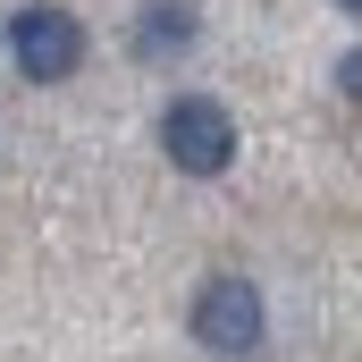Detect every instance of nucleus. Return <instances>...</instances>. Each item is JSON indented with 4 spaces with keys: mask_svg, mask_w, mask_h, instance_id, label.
Masks as SVG:
<instances>
[{
    "mask_svg": "<svg viewBox=\"0 0 362 362\" xmlns=\"http://www.w3.org/2000/svg\"><path fill=\"white\" fill-rule=\"evenodd\" d=\"M194 346L219 362H253L270 346V303H262V286L253 278H211L202 295H194Z\"/></svg>",
    "mask_w": 362,
    "mask_h": 362,
    "instance_id": "f257e3e1",
    "label": "nucleus"
},
{
    "mask_svg": "<svg viewBox=\"0 0 362 362\" xmlns=\"http://www.w3.org/2000/svg\"><path fill=\"white\" fill-rule=\"evenodd\" d=\"M0 42H8V59H17L25 85H68V76L85 68V17H76V8H51V0L17 8V17L0 25Z\"/></svg>",
    "mask_w": 362,
    "mask_h": 362,
    "instance_id": "f03ea898",
    "label": "nucleus"
},
{
    "mask_svg": "<svg viewBox=\"0 0 362 362\" xmlns=\"http://www.w3.org/2000/svg\"><path fill=\"white\" fill-rule=\"evenodd\" d=\"M160 152L177 160L185 177H219V169L236 160V118H228V101L177 93V101L160 110Z\"/></svg>",
    "mask_w": 362,
    "mask_h": 362,
    "instance_id": "7ed1b4c3",
    "label": "nucleus"
},
{
    "mask_svg": "<svg viewBox=\"0 0 362 362\" xmlns=\"http://www.w3.org/2000/svg\"><path fill=\"white\" fill-rule=\"evenodd\" d=\"M185 42H194V8H185V0H152V8L135 17V59L160 68V59H177Z\"/></svg>",
    "mask_w": 362,
    "mask_h": 362,
    "instance_id": "20e7f679",
    "label": "nucleus"
},
{
    "mask_svg": "<svg viewBox=\"0 0 362 362\" xmlns=\"http://www.w3.org/2000/svg\"><path fill=\"white\" fill-rule=\"evenodd\" d=\"M337 8H346V17H354V8H362V0H337Z\"/></svg>",
    "mask_w": 362,
    "mask_h": 362,
    "instance_id": "39448f33",
    "label": "nucleus"
}]
</instances>
